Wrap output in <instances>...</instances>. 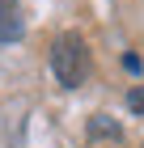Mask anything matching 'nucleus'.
Returning a JSON list of instances; mask_svg holds the SVG:
<instances>
[{"mask_svg": "<svg viewBox=\"0 0 144 148\" xmlns=\"http://www.w3.org/2000/svg\"><path fill=\"white\" fill-rule=\"evenodd\" d=\"M127 106H132L136 114H144V85H140V89H132V93H127Z\"/></svg>", "mask_w": 144, "mask_h": 148, "instance_id": "nucleus-3", "label": "nucleus"}, {"mask_svg": "<svg viewBox=\"0 0 144 148\" xmlns=\"http://www.w3.org/2000/svg\"><path fill=\"white\" fill-rule=\"evenodd\" d=\"M123 68H127V72H140V55H123Z\"/></svg>", "mask_w": 144, "mask_h": 148, "instance_id": "nucleus-4", "label": "nucleus"}, {"mask_svg": "<svg viewBox=\"0 0 144 148\" xmlns=\"http://www.w3.org/2000/svg\"><path fill=\"white\" fill-rule=\"evenodd\" d=\"M89 68H93L89 47L81 42L76 34H59L55 42H51V72H55V80L64 85V89H76V85H85Z\"/></svg>", "mask_w": 144, "mask_h": 148, "instance_id": "nucleus-1", "label": "nucleus"}, {"mask_svg": "<svg viewBox=\"0 0 144 148\" xmlns=\"http://www.w3.org/2000/svg\"><path fill=\"white\" fill-rule=\"evenodd\" d=\"M21 34H25V21L17 0H0V42H17Z\"/></svg>", "mask_w": 144, "mask_h": 148, "instance_id": "nucleus-2", "label": "nucleus"}]
</instances>
